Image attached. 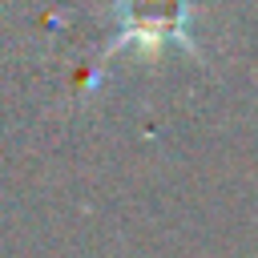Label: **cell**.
I'll return each instance as SVG.
<instances>
[{
  "label": "cell",
  "instance_id": "cell-1",
  "mask_svg": "<svg viewBox=\"0 0 258 258\" xmlns=\"http://www.w3.org/2000/svg\"><path fill=\"white\" fill-rule=\"evenodd\" d=\"M181 12V0H129V24L141 28L137 36H161V28H173Z\"/></svg>",
  "mask_w": 258,
  "mask_h": 258
}]
</instances>
